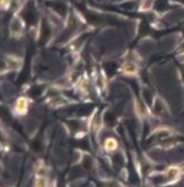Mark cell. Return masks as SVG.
Here are the masks:
<instances>
[{
	"label": "cell",
	"instance_id": "1",
	"mask_svg": "<svg viewBox=\"0 0 184 187\" xmlns=\"http://www.w3.org/2000/svg\"><path fill=\"white\" fill-rule=\"evenodd\" d=\"M105 148H108V151H112V150L116 148V142H115V140H113V138H108V140L105 141Z\"/></svg>",
	"mask_w": 184,
	"mask_h": 187
}]
</instances>
